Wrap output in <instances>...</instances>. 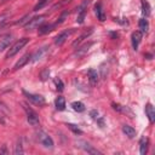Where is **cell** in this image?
I'll return each instance as SVG.
<instances>
[{"label": "cell", "instance_id": "3", "mask_svg": "<svg viewBox=\"0 0 155 155\" xmlns=\"http://www.w3.org/2000/svg\"><path fill=\"white\" fill-rule=\"evenodd\" d=\"M44 18H45V16H42V15L36 16V17H33V18H30V19L24 24V28H25L27 30L36 29V28H39V27L44 23Z\"/></svg>", "mask_w": 155, "mask_h": 155}, {"label": "cell", "instance_id": "28", "mask_svg": "<svg viewBox=\"0 0 155 155\" xmlns=\"http://www.w3.org/2000/svg\"><path fill=\"white\" fill-rule=\"evenodd\" d=\"M54 85H56V88H57V91H59V92H62L63 90H64V85H63V82H62V80L61 79H54Z\"/></svg>", "mask_w": 155, "mask_h": 155}, {"label": "cell", "instance_id": "19", "mask_svg": "<svg viewBox=\"0 0 155 155\" xmlns=\"http://www.w3.org/2000/svg\"><path fill=\"white\" fill-rule=\"evenodd\" d=\"M87 76H88V81H90V84H91L92 86H94V85L97 84V81H98V74H97V70H94V69H90V70L87 71Z\"/></svg>", "mask_w": 155, "mask_h": 155}, {"label": "cell", "instance_id": "18", "mask_svg": "<svg viewBox=\"0 0 155 155\" xmlns=\"http://www.w3.org/2000/svg\"><path fill=\"white\" fill-rule=\"evenodd\" d=\"M92 44H93V42H86V44H84V45H82L81 47H79V48H78V50L75 51V53H74V54H75L76 57L84 56V54H85V53H86V52L88 51V48H90V47L92 46Z\"/></svg>", "mask_w": 155, "mask_h": 155}, {"label": "cell", "instance_id": "22", "mask_svg": "<svg viewBox=\"0 0 155 155\" xmlns=\"http://www.w3.org/2000/svg\"><path fill=\"white\" fill-rule=\"evenodd\" d=\"M138 25H139V29H140L139 31L142 34H145L149 30V23H148V21L145 18H140L139 22H138Z\"/></svg>", "mask_w": 155, "mask_h": 155}, {"label": "cell", "instance_id": "16", "mask_svg": "<svg viewBox=\"0 0 155 155\" xmlns=\"http://www.w3.org/2000/svg\"><path fill=\"white\" fill-rule=\"evenodd\" d=\"M48 48H50V47H47V46L39 48V51H36V52H35V53L31 56L33 62H38V61H40V59L44 57V54H46V52H47V50H48Z\"/></svg>", "mask_w": 155, "mask_h": 155}, {"label": "cell", "instance_id": "15", "mask_svg": "<svg viewBox=\"0 0 155 155\" xmlns=\"http://www.w3.org/2000/svg\"><path fill=\"white\" fill-rule=\"evenodd\" d=\"M53 27H54V24L42 23V24L39 27V35H45V34L52 31V30H53Z\"/></svg>", "mask_w": 155, "mask_h": 155}, {"label": "cell", "instance_id": "23", "mask_svg": "<svg viewBox=\"0 0 155 155\" xmlns=\"http://www.w3.org/2000/svg\"><path fill=\"white\" fill-rule=\"evenodd\" d=\"M140 5H142V13L145 17H149L150 16V5H149V2L145 1V0H142Z\"/></svg>", "mask_w": 155, "mask_h": 155}, {"label": "cell", "instance_id": "29", "mask_svg": "<svg viewBox=\"0 0 155 155\" xmlns=\"http://www.w3.org/2000/svg\"><path fill=\"white\" fill-rule=\"evenodd\" d=\"M15 154H23V149H22V143H21V140L18 139V142H17V145H16V149H15Z\"/></svg>", "mask_w": 155, "mask_h": 155}, {"label": "cell", "instance_id": "25", "mask_svg": "<svg viewBox=\"0 0 155 155\" xmlns=\"http://www.w3.org/2000/svg\"><path fill=\"white\" fill-rule=\"evenodd\" d=\"M67 126H68V128L71 130L75 134H82V131H81L76 125H74V124H67Z\"/></svg>", "mask_w": 155, "mask_h": 155}, {"label": "cell", "instance_id": "13", "mask_svg": "<svg viewBox=\"0 0 155 155\" xmlns=\"http://www.w3.org/2000/svg\"><path fill=\"white\" fill-rule=\"evenodd\" d=\"M148 145H149V139L147 137H142L139 140V153L140 155H145L148 151Z\"/></svg>", "mask_w": 155, "mask_h": 155}, {"label": "cell", "instance_id": "1", "mask_svg": "<svg viewBox=\"0 0 155 155\" xmlns=\"http://www.w3.org/2000/svg\"><path fill=\"white\" fill-rule=\"evenodd\" d=\"M28 41H29L28 38H22V39H19L18 41H16V42L8 48V51H7V53H6V58H11V57H13L16 53H18V52L28 44Z\"/></svg>", "mask_w": 155, "mask_h": 155}, {"label": "cell", "instance_id": "4", "mask_svg": "<svg viewBox=\"0 0 155 155\" xmlns=\"http://www.w3.org/2000/svg\"><path fill=\"white\" fill-rule=\"evenodd\" d=\"M36 134H38L39 142H40L45 148H47V149H52V148H53V140H52V138H51L47 133H45L44 131H39Z\"/></svg>", "mask_w": 155, "mask_h": 155}, {"label": "cell", "instance_id": "20", "mask_svg": "<svg viewBox=\"0 0 155 155\" xmlns=\"http://www.w3.org/2000/svg\"><path fill=\"white\" fill-rule=\"evenodd\" d=\"M122 132H124L128 138H133V137L136 136V130H134L132 126H130V125H124V126H122Z\"/></svg>", "mask_w": 155, "mask_h": 155}, {"label": "cell", "instance_id": "31", "mask_svg": "<svg viewBox=\"0 0 155 155\" xmlns=\"http://www.w3.org/2000/svg\"><path fill=\"white\" fill-rule=\"evenodd\" d=\"M111 107H113V109H114V110H116V111H119V113H121V109H122V105H120V104H117V103H113V104H111Z\"/></svg>", "mask_w": 155, "mask_h": 155}, {"label": "cell", "instance_id": "21", "mask_svg": "<svg viewBox=\"0 0 155 155\" xmlns=\"http://www.w3.org/2000/svg\"><path fill=\"white\" fill-rule=\"evenodd\" d=\"M54 105H56L57 110H64L65 109V99H64V97L58 96L56 98V101H54Z\"/></svg>", "mask_w": 155, "mask_h": 155}, {"label": "cell", "instance_id": "26", "mask_svg": "<svg viewBox=\"0 0 155 155\" xmlns=\"http://www.w3.org/2000/svg\"><path fill=\"white\" fill-rule=\"evenodd\" d=\"M47 2H48V0H39L38 4L34 6V11H39V10H41L44 6H46Z\"/></svg>", "mask_w": 155, "mask_h": 155}, {"label": "cell", "instance_id": "27", "mask_svg": "<svg viewBox=\"0 0 155 155\" xmlns=\"http://www.w3.org/2000/svg\"><path fill=\"white\" fill-rule=\"evenodd\" d=\"M68 15H69V12L68 11H63L62 12V15L59 16V18H58V21L54 23V25H57V24H61V23H63L64 21H65V18L68 17Z\"/></svg>", "mask_w": 155, "mask_h": 155}, {"label": "cell", "instance_id": "2", "mask_svg": "<svg viewBox=\"0 0 155 155\" xmlns=\"http://www.w3.org/2000/svg\"><path fill=\"white\" fill-rule=\"evenodd\" d=\"M23 107H24V110H25V113H27V120H28V122H29L31 126H34V127L39 126L40 120H39V115L36 114V111H34V110H33L31 108H29L27 104H23Z\"/></svg>", "mask_w": 155, "mask_h": 155}, {"label": "cell", "instance_id": "32", "mask_svg": "<svg viewBox=\"0 0 155 155\" xmlns=\"http://www.w3.org/2000/svg\"><path fill=\"white\" fill-rule=\"evenodd\" d=\"M1 154H5V155L7 154V149H6V145H2V148L0 149V155H1Z\"/></svg>", "mask_w": 155, "mask_h": 155}, {"label": "cell", "instance_id": "6", "mask_svg": "<svg viewBox=\"0 0 155 155\" xmlns=\"http://www.w3.org/2000/svg\"><path fill=\"white\" fill-rule=\"evenodd\" d=\"M23 94L27 97V99H28L29 102H31V103L35 104V105L41 107V105L45 104V98H44L42 96H40V94L30 93V92H27V91H23Z\"/></svg>", "mask_w": 155, "mask_h": 155}, {"label": "cell", "instance_id": "12", "mask_svg": "<svg viewBox=\"0 0 155 155\" xmlns=\"http://www.w3.org/2000/svg\"><path fill=\"white\" fill-rule=\"evenodd\" d=\"M11 41H12V34H6V35H4V36L0 39V52L4 51L5 48H7V47L10 46V44H11Z\"/></svg>", "mask_w": 155, "mask_h": 155}, {"label": "cell", "instance_id": "30", "mask_svg": "<svg viewBox=\"0 0 155 155\" xmlns=\"http://www.w3.org/2000/svg\"><path fill=\"white\" fill-rule=\"evenodd\" d=\"M40 76H41V80H46V79L50 76V70H48V69L42 70L41 74H40Z\"/></svg>", "mask_w": 155, "mask_h": 155}, {"label": "cell", "instance_id": "10", "mask_svg": "<svg viewBox=\"0 0 155 155\" xmlns=\"http://www.w3.org/2000/svg\"><path fill=\"white\" fill-rule=\"evenodd\" d=\"M88 4V1H85L78 10V17H76V22L79 24L84 23V19H85V15H86V5Z\"/></svg>", "mask_w": 155, "mask_h": 155}, {"label": "cell", "instance_id": "24", "mask_svg": "<svg viewBox=\"0 0 155 155\" xmlns=\"http://www.w3.org/2000/svg\"><path fill=\"white\" fill-rule=\"evenodd\" d=\"M71 108L75 110V111H79V113H81V111H84L85 110V105H84V103L82 102H73L71 103Z\"/></svg>", "mask_w": 155, "mask_h": 155}, {"label": "cell", "instance_id": "7", "mask_svg": "<svg viewBox=\"0 0 155 155\" xmlns=\"http://www.w3.org/2000/svg\"><path fill=\"white\" fill-rule=\"evenodd\" d=\"M78 144H80L79 147L80 148H82L85 151H87L88 154H93V155H101L102 153L99 151V150H97V149H94L91 144H88L87 142H85V140H81V142H78Z\"/></svg>", "mask_w": 155, "mask_h": 155}, {"label": "cell", "instance_id": "11", "mask_svg": "<svg viewBox=\"0 0 155 155\" xmlns=\"http://www.w3.org/2000/svg\"><path fill=\"white\" fill-rule=\"evenodd\" d=\"M92 33H93V28H88L87 30H85V31H84V33H82V34H81V35H80V36H79V38L73 42V47H76L78 45H80V44H81L85 39H87Z\"/></svg>", "mask_w": 155, "mask_h": 155}, {"label": "cell", "instance_id": "9", "mask_svg": "<svg viewBox=\"0 0 155 155\" xmlns=\"http://www.w3.org/2000/svg\"><path fill=\"white\" fill-rule=\"evenodd\" d=\"M131 41H132V47L134 50H137L138 46H139V44H140V41H142V33L139 30L133 31L132 35H131Z\"/></svg>", "mask_w": 155, "mask_h": 155}, {"label": "cell", "instance_id": "17", "mask_svg": "<svg viewBox=\"0 0 155 155\" xmlns=\"http://www.w3.org/2000/svg\"><path fill=\"white\" fill-rule=\"evenodd\" d=\"M145 114H147L149 121L153 124V122L155 121V110H154V107H153L150 103H148L147 107H145Z\"/></svg>", "mask_w": 155, "mask_h": 155}, {"label": "cell", "instance_id": "8", "mask_svg": "<svg viewBox=\"0 0 155 155\" xmlns=\"http://www.w3.org/2000/svg\"><path fill=\"white\" fill-rule=\"evenodd\" d=\"M30 58H31V54H30V53H25V54H23V56L17 61V63L13 65V70H18V69L23 68V67L30 61Z\"/></svg>", "mask_w": 155, "mask_h": 155}, {"label": "cell", "instance_id": "14", "mask_svg": "<svg viewBox=\"0 0 155 155\" xmlns=\"http://www.w3.org/2000/svg\"><path fill=\"white\" fill-rule=\"evenodd\" d=\"M94 13L97 15V18H98L101 22L105 21V13H104V11H103V7H102V4H101V2H98V4L94 5Z\"/></svg>", "mask_w": 155, "mask_h": 155}, {"label": "cell", "instance_id": "33", "mask_svg": "<svg viewBox=\"0 0 155 155\" xmlns=\"http://www.w3.org/2000/svg\"><path fill=\"white\" fill-rule=\"evenodd\" d=\"M0 122H1V124H2V125H4V124H5V121H4V120H2V117H1V115H0Z\"/></svg>", "mask_w": 155, "mask_h": 155}, {"label": "cell", "instance_id": "5", "mask_svg": "<svg viewBox=\"0 0 155 155\" xmlns=\"http://www.w3.org/2000/svg\"><path fill=\"white\" fill-rule=\"evenodd\" d=\"M74 31H75V29H74V28H70V29H67V30L61 31V33L54 38V44H56L57 46L63 45V44L67 41V39H68V38H69Z\"/></svg>", "mask_w": 155, "mask_h": 155}]
</instances>
